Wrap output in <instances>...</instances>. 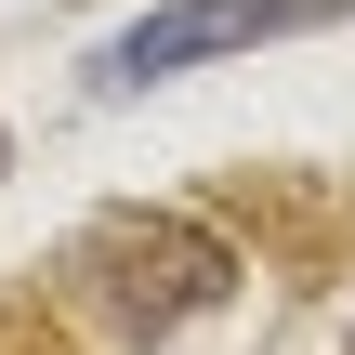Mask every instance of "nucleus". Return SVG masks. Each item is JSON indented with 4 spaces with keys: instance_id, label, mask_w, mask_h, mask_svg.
<instances>
[{
    "instance_id": "f257e3e1",
    "label": "nucleus",
    "mask_w": 355,
    "mask_h": 355,
    "mask_svg": "<svg viewBox=\"0 0 355 355\" xmlns=\"http://www.w3.org/2000/svg\"><path fill=\"white\" fill-rule=\"evenodd\" d=\"M66 277H79V303L105 316V329H132V343H171L198 303H224V277H237V250L224 237H198V224H171V211H119V224H92L79 250H66Z\"/></svg>"
},
{
    "instance_id": "f03ea898",
    "label": "nucleus",
    "mask_w": 355,
    "mask_h": 355,
    "mask_svg": "<svg viewBox=\"0 0 355 355\" xmlns=\"http://www.w3.org/2000/svg\"><path fill=\"white\" fill-rule=\"evenodd\" d=\"M329 13H343V0H171V13L119 26V40L92 53V79H105V92H145V79H184V66L263 53V40H303V26H329Z\"/></svg>"
}]
</instances>
